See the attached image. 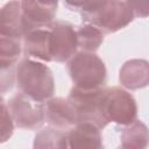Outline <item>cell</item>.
<instances>
[{
  "instance_id": "1",
  "label": "cell",
  "mask_w": 149,
  "mask_h": 149,
  "mask_svg": "<svg viewBox=\"0 0 149 149\" xmlns=\"http://www.w3.org/2000/svg\"><path fill=\"white\" fill-rule=\"evenodd\" d=\"M15 80L19 90L37 102H45L55 92L51 70L37 59L27 57L16 64Z\"/></svg>"
},
{
  "instance_id": "2",
  "label": "cell",
  "mask_w": 149,
  "mask_h": 149,
  "mask_svg": "<svg viewBox=\"0 0 149 149\" xmlns=\"http://www.w3.org/2000/svg\"><path fill=\"white\" fill-rule=\"evenodd\" d=\"M80 12L85 22L97 27L104 34L115 33L127 27L134 19L125 0H92Z\"/></svg>"
},
{
  "instance_id": "3",
  "label": "cell",
  "mask_w": 149,
  "mask_h": 149,
  "mask_svg": "<svg viewBox=\"0 0 149 149\" xmlns=\"http://www.w3.org/2000/svg\"><path fill=\"white\" fill-rule=\"evenodd\" d=\"M68 71L76 87L84 90L101 88L106 84L105 63L94 54L79 51L68 62Z\"/></svg>"
},
{
  "instance_id": "4",
  "label": "cell",
  "mask_w": 149,
  "mask_h": 149,
  "mask_svg": "<svg viewBox=\"0 0 149 149\" xmlns=\"http://www.w3.org/2000/svg\"><path fill=\"white\" fill-rule=\"evenodd\" d=\"M101 111L107 122L121 126L134 122L137 116V105L134 97L120 87L102 90Z\"/></svg>"
},
{
  "instance_id": "5",
  "label": "cell",
  "mask_w": 149,
  "mask_h": 149,
  "mask_svg": "<svg viewBox=\"0 0 149 149\" xmlns=\"http://www.w3.org/2000/svg\"><path fill=\"white\" fill-rule=\"evenodd\" d=\"M102 90L104 87L84 90L73 86L71 88L68 100L71 102L77 113L78 122H91L98 126L100 129L108 125L101 111Z\"/></svg>"
},
{
  "instance_id": "6",
  "label": "cell",
  "mask_w": 149,
  "mask_h": 149,
  "mask_svg": "<svg viewBox=\"0 0 149 149\" xmlns=\"http://www.w3.org/2000/svg\"><path fill=\"white\" fill-rule=\"evenodd\" d=\"M7 106L16 127L22 129H37L45 121L43 102H37L26 94L16 93L8 101Z\"/></svg>"
},
{
  "instance_id": "7",
  "label": "cell",
  "mask_w": 149,
  "mask_h": 149,
  "mask_svg": "<svg viewBox=\"0 0 149 149\" xmlns=\"http://www.w3.org/2000/svg\"><path fill=\"white\" fill-rule=\"evenodd\" d=\"M50 52L52 62H66L77 54V33L72 24L64 21L50 23Z\"/></svg>"
},
{
  "instance_id": "8",
  "label": "cell",
  "mask_w": 149,
  "mask_h": 149,
  "mask_svg": "<svg viewBox=\"0 0 149 149\" xmlns=\"http://www.w3.org/2000/svg\"><path fill=\"white\" fill-rule=\"evenodd\" d=\"M43 111L44 119L50 126L69 130L78 123L77 113L68 99L50 98L43 102Z\"/></svg>"
},
{
  "instance_id": "9",
  "label": "cell",
  "mask_w": 149,
  "mask_h": 149,
  "mask_svg": "<svg viewBox=\"0 0 149 149\" xmlns=\"http://www.w3.org/2000/svg\"><path fill=\"white\" fill-rule=\"evenodd\" d=\"M68 148L100 149L104 147L100 128L91 122H78L68 130Z\"/></svg>"
},
{
  "instance_id": "10",
  "label": "cell",
  "mask_w": 149,
  "mask_h": 149,
  "mask_svg": "<svg viewBox=\"0 0 149 149\" xmlns=\"http://www.w3.org/2000/svg\"><path fill=\"white\" fill-rule=\"evenodd\" d=\"M50 26V24H49ZM49 26L29 30L23 36L24 52L29 58L52 62L50 52V29Z\"/></svg>"
},
{
  "instance_id": "11",
  "label": "cell",
  "mask_w": 149,
  "mask_h": 149,
  "mask_svg": "<svg viewBox=\"0 0 149 149\" xmlns=\"http://www.w3.org/2000/svg\"><path fill=\"white\" fill-rule=\"evenodd\" d=\"M120 84L128 90H139L149 85V62L146 59H129L119 71Z\"/></svg>"
},
{
  "instance_id": "12",
  "label": "cell",
  "mask_w": 149,
  "mask_h": 149,
  "mask_svg": "<svg viewBox=\"0 0 149 149\" xmlns=\"http://www.w3.org/2000/svg\"><path fill=\"white\" fill-rule=\"evenodd\" d=\"M0 36L23 38V22L21 2L12 0L5 3L0 14Z\"/></svg>"
},
{
  "instance_id": "13",
  "label": "cell",
  "mask_w": 149,
  "mask_h": 149,
  "mask_svg": "<svg viewBox=\"0 0 149 149\" xmlns=\"http://www.w3.org/2000/svg\"><path fill=\"white\" fill-rule=\"evenodd\" d=\"M121 147L126 149H142L149 146V129L139 120L127 125L120 136Z\"/></svg>"
},
{
  "instance_id": "14",
  "label": "cell",
  "mask_w": 149,
  "mask_h": 149,
  "mask_svg": "<svg viewBox=\"0 0 149 149\" xmlns=\"http://www.w3.org/2000/svg\"><path fill=\"white\" fill-rule=\"evenodd\" d=\"M21 38L0 36V68L1 71L13 70L21 56Z\"/></svg>"
},
{
  "instance_id": "15",
  "label": "cell",
  "mask_w": 149,
  "mask_h": 149,
  "mask_svg": "<svg viewBox=\"0 0 149 149\" xmlns=\"http://www.w3.org/2000/svg\"><path fill=\"white\" fill-rule=\"evenodd\" d=\"M68 132L64 129L49 126L41 129L34 140V148H68Z\"/></svg>"
},
{
  "instance_id": "16",
  "label": "cell",
  "mask_w": 149,
  "mask_h": 149,
  "mask_svg": "<svg viewBox=\"0 0 149 149\" xmlns=\"http://www.w3.org/2000/svg\"><path fill=\"white\" fill-rule=\"evenodd\" d=\"M76 33H77L78 48L81 51L93 52L104 42V33L90 23L79 26L76 29Z\"/></svg>"
},
{
  "instance_id": "17",
  "label": "cell",
  "mask_w": 149,
  "mask_h": 149,
  "mask_svg": "<svg viewBox=\"0 0 149 149\" xmlns=\"http://www.w3.org/2000/svg\"><path fill=\"white\" fill-rule=\"evenodd\" d=\"M14 121L9 113L7 102L1 99V143L6 142L13 134L14 130Z\"/></svg>"
},
{
  "instance_id": "18",
  "label": "cell",
  "mask_w": 149,
  "mask_h": 149,
  "mask_svg": "<svg viewBox=\"0 0 149 149\" xmlns=\"http://www.w3.org/2000/svg\"><path fill=\"white\" fill-rule=\"evenodd\" d=\"M132 9L134 16L147 17L149 16V0H125Z\"/></svg>"
},
{
  "instance_id": "19",
  "label": "cell",
  "mask_w": 149,
  "mask_h": 149,
  "mask_svg": "<svg viewBox=\"0 0 149 149\" xmlns=\"http://www.w3.org/2000/svg\"><path fill=\"white\" fill-rule=\"evenodd\" d=\"M91 1L92 0H64V3L71 9L83 10Z\"/></svg>"
},
{
  "instance_id": "20",
  "label": "cell",
  "mask_w": 149,
  "mask_h": 149,
  "mask_svg": "<svg viewBox=\"0 0 149 149\" xmlns=\"http://www.w3.org/2000/svg\"><path fill=\"white\" fill-rule=\"evenodd\" d=\"M38 1L40 3L47 6V7H50V8H56L57 9V3H58V0H36Z\"/></svg>"
}]
</instances>
